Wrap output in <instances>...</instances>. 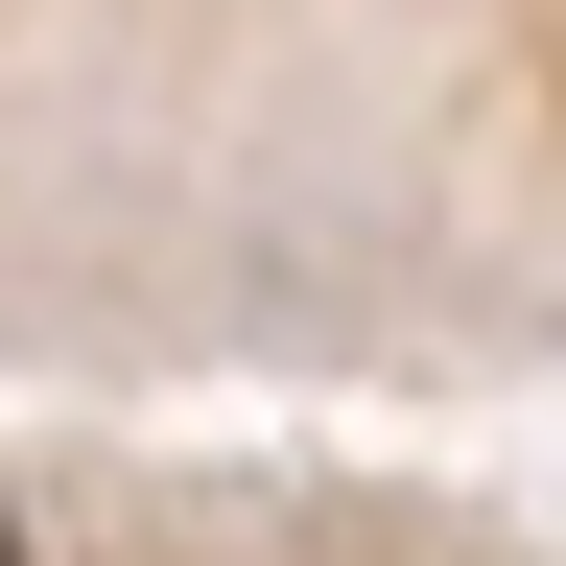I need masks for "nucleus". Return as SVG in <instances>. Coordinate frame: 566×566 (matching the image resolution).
Returning a JSON list of instances; mask_svg holds the SVG:
<instances>
[{
	"label": "nucleus",
	"mask_w": 566,
	"mask_h": 566,
	"mask_svg": "<svg viewBox=\"0 0 566 566\" xmlns=\"http://www.w3.org/2000/svg\"><path fill=\"white\" fill-rule=\"evenodd\" d=\"M0 566H24V520H0Z\"/></svg>",
	"instance_id": "f257e3e1"
}]
</instances>
